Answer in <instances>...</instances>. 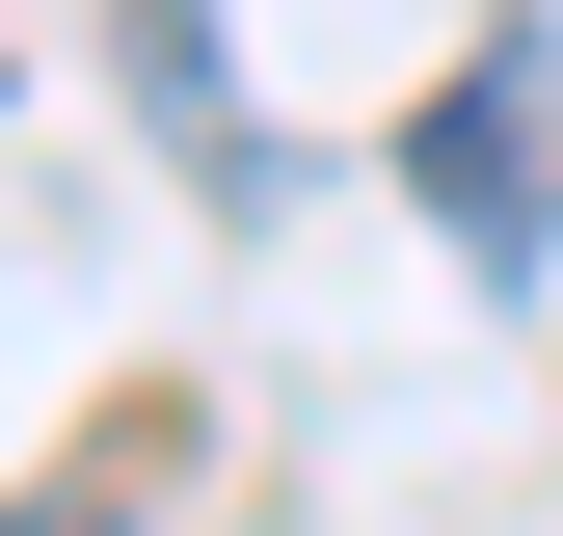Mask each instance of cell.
I'll return each mask as SVG.
<instances>
[{"label": "cell", "instance_id": "1", "mask_svg": "<svg viewBox=\"0 0 563 536\" xmlns=\"http://www.w3.org/2000/svg\"><path fill=\"white\" fill-rule=\"evenodd\" d=\"M402 188H430V242H456V268H537V242H563V81H537V27H510V54H456V81L402 108Z\"/></svg>", "mask_w": 563, "mask_h": 536}, {"label": "cell", "instance_id": "2", "mask_svg": "<svg viewBox=\"0 0 563 536\" xmlns=\"http://www.w3.org/2000/svg\"><path fill=\"white\" fill-rule=\"evenodd\" d=\"M0 536H134V483H27V510H0Z\"/></svg>", "mask_w": 563, "mask_h": 536}]
</instances>
